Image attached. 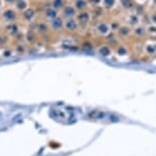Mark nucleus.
<instances>
[{"instance_id": "f257e3e1", "label": "nucleus", "mask_w": 156, "mask_h": 156, "mask_svg": "<svg viewBox=\"0 0 156 156\" xmlns=\"http://www.w3.org/2000/svg\"><path fill=\"white\" fill-rule=\"evenodd\" d=\"M1 20L2 22L5 24H10V23H15V22H18V20L20 18L19 12L16 9L15 7L12 6H6L3 8L1 13Z\"/></svg>"}, {"instance_id": "f03ea898", "label": "nucleus", "mask_w": 156, "mask_h": 156, "mask_svg": "<svg viewBox=\"0 0 156 156\" xmlns=\"http://www.w3.org/2000/svg\"><path fill=\"white\" fill-rule=\"evenodd\" d=\"M94 31H96L97 35L100 37H106L108 34H110L112 31L111 29V24L107 21H100L98 22L94 26Z\"/></svg>"}, {"instance_id": "7ed1b4c3", "label": "nucleus", "mask_w": 156, "mask_h": 156, "mask_svg": "<svg viewBox=\"0 0 156 156\" xmlns=\"http://www.w3.org/2000/svg\"><path fill=\"white\" fill-rule=\"evenodd\" d=\"M36 18H37V9L33 6L28 7L26 10L22 12L21 15H20V19H21L24 23H27V24L35 22Z\"/></svg>"}, {"instance_id": "20e7f679", "label": "nucleus", "mask_w": 156, "mask_h": 156, "mask_svg": "<svg viewBox=\"0 0 156 156\" xmlns=\"http://www.w3.org/2000/svg\"><path fill=\"white\" fill-rule=\"evenodd\" d=\"M115 32L118 39H121V40H126V39L133 37V28L125 23L119 25Z\"/></svg>"}, {"instance_id": "39448f33", "label": "nucleus", "mask_w": 156, "mask_h": 156, "mask_svg": "<svg viewBox=\"0 0 156 156\" xmlns=\"http://www.w3.org/2000/svg\"><path fill=\"white\" fill-rule=\"evenodd\" d=\"M91 18H93V15H91V12L88 9L83 10V12H78L76 16H75L80 28L88 26L91 22Z\"/></svg>"}, {"instance_id": "423d86ee", "label": "nucleus", "mask_w": 156, "mask_h": 156, "mask_svg": "<svg viewBox=\"0 0 156 156\" xmlns=\"http://www.w3.org/2000/svg\"><path fill=\"white\" fill-rule=\"evenodd\" d=\"M143 52L148 57L156 55V39L147 38L143 43Z\"/></svg>"}, {"instance_id": "0eeeda50", "label": "nucleus", "mask_w": 156, "mask_h": 156, "mask_svg": "<svg viewBox=\"0 0 156 156\" xmlns=\"http://www.w3.org/2000/svg\"><path fill=\"white\" fill-rule=\"evenodd\" d=\"M64 21H65V20H64L61 16H57V18L48 21V25H49V29H51V31L55 32V33L62 32L64 30Z\"/></svg>"}, {"instance_id": "6e6552de", "label": "nucleus", "mask_w": 156, "mask_h": 156, "mask_svg": "<svg viewBox=\"0 0 156 156\" xmlns=\"http://www.w3.org/2000/svg\"><path fill=\"white\" fill-rule=\"evenodd\" d=\"M79 29H80V27L75 18L66 19L65 21H64V30H65L66 32L70 33V34H73V33H76Z\"/></svg>"}, {"instance_id": "1a4fd4ad", "label": "nucleus", "mask_w": 156, "mask_h": 156, "mask_svg": "<svg viewBox=\"0 0 156 156\" xmlns=\"http://www.w3.org/2000/svg\"><path fill=\"white\" fill-rule=\"evenodd\" d=\"M34 29L39 36H46L51 32L48 22H45V21H43V20L42 21H36Z\"/></svg>"}, {"instance_id": "9d476101", "label": "nucleus", "mask_w": 156, "mask_h": 156, "mask_svg": "<svg viewBox=\"0 0 156 156\" xmlns=\"http://www.w3.org/2000/svg\"><path fill=\"white\" fill-rule=\"evenodd\" d=\"M77 15V10L76 8L74 7L73 4H69L67 3L62 10H61V16L66 20V19H71V18H75Z\"/></svg>"}, {"instance_id": "9b49d317", "label": "nucleus", "mask_w": 156, "mask_h": 156, "mask_svg": "<svg viewBox=\"0 0 156 156\" xmlns=\"http://www.w3.org/2000/svg\"><path fill=\"white\" fill-rule=\"evenodd\" d=\"M21 31V26L18 22H15V23H10V24H6L5 26V33L12 38H15L16 35L20 34Z\"/></svg>"}, {"instance_id": "f8f14e48", "label": "nucleus", "mask_w": 156, "mask_h": 156, "mask_svg": "<svg viewBox=\"0 0 156 156\" xmlns=\"http://www.w3.org/2000/svg\"><path fill=\"white\" fill-rule=\"evenodd\" d=\"M125 24H127L132 28L138 26V25L141 24L140 16L135 12H129V13L126 15V18H125Z\"/></svg>"}, {"instance_id": "ddd939ff", "label": "nucleus", "mask_w": 156, "mask_h": 156, "mask_svg": "<svg viewBox=\"0 0 156 156\" xmlns=\"http://www.w3.org/2000/svg\"><path fill=\"white\" fill-rule=\"evenodd\" d=\"M37 38H38V34L35 31V29L29 28V29H27L24 32V39L26 41V43L28 44H34L37 41Z\"/></svg>"}, {"instance_id": "4468645a", "label": "nucleus", "mask_w": 156, "mask_h": 156, "mask_svg": "<svg viewBox=\"0 0 156 156\" xmlns=\"http://www.w3.org/2000/svg\"><path fill=\"white\" fill-rule=\"evenodd\" d=\"M133 36L135 38L138 39H144L145 37H147L146 34V26L143 25H138V26L133 28Z\"/></svg>"}, {"instance_id": "2eb2a0df", "label": "nucleus", "mask_w": 156, "mask_h": 156, "mask_svg": "<svg viewBox=\"0 0 156 156\" xmlns=\"http://www.w3.org/2000/svg\"><path fill=\"white\" fill-rule=\"evenodd\" d=\"M58 16L60 15H58V10L55 9L54 7H51V5L45 7L43 10V16H44V19L47 20V22L51 21V20H52V19H55V18H57V16Z\"/></svg>"}, {"instance_id": "dca6fc26", "label": "nucleus", "mask_w": 156, "mask_h": 156, "mask_svg": "<svg viewBox=\"0 0 156 156\" xmlns=\"http://www.w3.org/2000/svg\"><path fill=\"white\" fill-rule=\"evenodd\" d=\"M72 4L76 8L77 12H83V10H87L88 7H90V3H88L87 0H74Z\"/></svg>"}, {"instance_id": "f3484780", "label": "nucleus", "mask_w": 156, "mask_h": 156, "mask_svg": "<svg viewBox=\"0 0 156 156\" xmlns=\"http://www.w3.org/2000/svg\"><path fill=\"white\" fill-rule=\"evenodd\" d=\"M98 52H99L102 57L108 58L112 55V47L107 43L101 44V45L99 46V48H98Z\"/></svg>"}, {"instance_id": "a211bd4d", "label": "nucleus", "mask_w": 156, "mask_h": 156, "mask_svg": "<svg viewBox=\"0 0 156 156\" xmlns=\"http://www.w3.org/2000/svg\"><path fill=\"white\" fill-rule=\"evenodd\" d=\"M118 2H119V5H120L124 10H126V12H132L136 6L133 0H118Z\"/></svg>"}, {"instance_id": "6ab92c4d", "label": "nucleus", "mask_w": 156, "mask_h": 156, "mask_svg": "<svg viewBox=\"0 0 156 156\" xmlns=\"http://www.w3.org/2000/svg\"><path fill=\"white\" fill-rule=\"evenodd\" d=\"M30 6H31L30 5V0H16L15 3V8L19 12H24Z\"/></svg>"}, {"instance_id": "aec40b11", "label": "nucleus", "mask_w": 156, "mask_h": 156, "mask_svg": "<svg viewBox=\"0 0 156 156\" xmlns=\"http://www.w3.org/2000/svg\"><path fill=\"white\" fill-rule=\"evenodd\" d=\"M117 1L118 0H102L101 1V6L104 10H112L115 8L116 4H117Z\"/></svg>"}, {"instance_id": "412c9836", "label": "nucleus", "mask_w": 156, "mask_h": 156, "mask_svg": "<svg viewBox=\"0 0 156 156\" xmlns=\"http://www.w3.org/2000/svg\"><path fill=\"white\" fill-rule=\"evenodd\" d=\"M146 34L148 38L156 39V25L150 23L146 26Z\"/></svg>"}, {"instance_id": "4be33fe9", "label": "nucleus", "mask_w": 156, "mask_h": 156, "mask_svg": "<svg viewBox=\"0 0 156 156\" xmlns=\"http://www.w3.org/2000/svg\"><path fill=\"white\" fill-rule=\"evenodd\" d=\"M66 4H67L66 0H51V6L54 7L55 9H57L58 12L62 10Z\"/></svg>"}, {"instance_id": "5701e85b", "label": "nucleus", "mask_w": 156, "mask_h": 156, "mask_svg": "<svg viewBox=\"0 0 156 156\" xmlns=\"http://www.w3.org/2000/svg\"><path fill=\"white\" fill-rule=\"evenodd\" d=\"M104 38L106 41H108L107 44H109V45H114V44H116L117 41H118V37H117L116 33H114V32H111L110 34H108Z\"/></svg>"}, {"instance_id": "b1692460", "label": "nucleus", "mask_w": 156, "mask_h": 156, "mask_svg": "<svg viewBox=\"0 0 156 156\" xmlns=\"http://www.w3.org/2000/svg\"><path fill=\"white\" fill-rule=\"evenodd\" d=\"M9 36L5 32H0V47H5L9 43Z\"/></svg>"}, {"instance_id": "393cba45", "label": "nucleus", "mask_w": 156, "mask_h": 156, "mask_svg": "<svg viewBox=\"0 0 156 156\" xmlns=\"http://www.w3.org/2000/svg\"><path fill=\"white\" fill-rule=\"evenodd\" d=\"M116 54L119 55V57H124V55H126L129 54V49H127V47L123 45V44H119V45H117L116 47Z\"/></svg>"}, {"instance_id": "a878e982", "label": "nucleus", "mask_w": 156, "mask_h": 156, "mask_svg": "<svg viewBox=\"0 0 156 156\" xmlns=\"http://www.w3.org/2000/svg\"><path fill=\"white\" fill-rule=\"evenodd\" d=\"M26 51H27L26 44L21 43V42H19V43L16 44V46H15V52H16L18 55H24L25 52H26Z\"/></svg>"}, {"instance_id": "bb28decb", "label": "nucleus", "mask_w": 156, "mask_h": 156, "mask_svg": "<svg viewBox=\"0 0 156 156\" xmlns=\"http://www.w3.org/2000/svg\"><path fill=\"white\" fill-rule=\"evenodd\" d=\"M13 55V51L12 48H8V47H4L3 51H2V55L4 58H10Z\"/></svg>"}, {"instance_id": "cd10ccee", "label": "nucleus", "mask_w": 156, "mask_h": 156, "mask_svg": "<svg viewBox=\"0 0 156 156\" xmlns=\"http://www.w3.org/2000/svg\"><path fill=\"white\" fill-rule=\"evenodd\" d=\"M88 3H90V6L91 5L93 7H98L101 6V1L102 0H87Z\"/></svg>"}, {"instance_id": "c85d7f7f", "label": "nucleus", "mask_w": 156, "mask_h": 156, "mask_svg": "<svg viewBox=\"0 0 156 156\" xmlns=\"http://www.w3.org/2000/svg\"><path fill=\"white\" fill-rule=\"evenodd\" d=\"M149 21H150V23L156 25V10L151 12V13L149 15Z\"/></svg>"}, {"instance_id": "c756f323", "label": "nucleus", "mask_w": 156, "mask_h": 156, "mask_svg": "<svg viewBox=\"0 0 156 156\" xmlns=\"http://www.w3.org/2000/svg\"><path fill=\"white\" fill-rule=\"evenodd\" d=\"M2 4L5 5V6H12V5H15L16 0H1Z\"/></svg>"}, {"instance_id": "7c9ffc66", "label": "nucleus", "mask_w": 156, "mask_h": 156, "mask_svg": "<svg viewBox=\"0 0 156 156\" xmlns=\"http://www.w3.org/2000/svg\"><path fill=\"white\" fill-rule=\"evenodd\" d=\"M135 1L136 5H138V6H143L148 2V0H133Z\"/></svg>"}, {"instance_id": "2f4dec72", "label": "nucleus", "mask_w": 156, "mask_h": 156, "mask_svg": "<svg viewBox=\"0 0 156 156\" xmlns=\"http://www.w3.org/2000/svg\"><path fill=\"white\" fill-rule=\"evenodd\" d=\"M82 47H83V48H85V49H91V48H93V44L90 43V42H84L82 44Z\"/></svg>"}, {"instance_id": "473e14b6", "label": "nucleus", "mask_w": 156, "mask_h": 156, "mask_svg": "<svg viewBox=\"0 0 156 156\" xmlns=\"http://www.w3.org/2000/svg\"><path fill=\"white\" fill-rule=\"evenodd\" d=\"M148 2L151 3V6L153 8H156V0H148Z\"/></svg>"}, {"instance_id": "72a5a7b5", "label": "nucleus", "mask_w": 156, "mask_h": 156, "mask_svg": "<svg viewBox=\"0 0 156 156\" xmlns=\"http://www.w3.org/2000/svg\"><path fill=\"white\" fill-rule=\"evenodd\" d=\"M2 10H3V6H2V1H1V0H0V16H1Z\"/></svg>"}]
</instances>
